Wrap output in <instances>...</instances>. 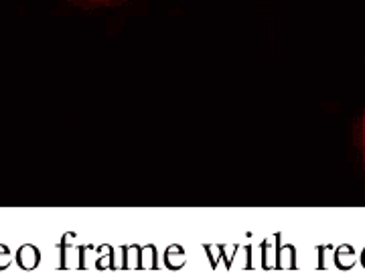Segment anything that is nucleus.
Segmentation results:
<instances>
[{
    "mask_svg": "<svg viewBox=\"0 0 365 274\" xmlns=\"http://www.w3.org/2000/svg\"><path fill=\"white\" fill-rule=\"evenodd\" d=\"M361 151H364V157H365V116L361 120Z\"/></svg>",
    "mask_w": 365,
    "mask_h": 274,
    "instance_id": "1",
    "label": "nucleus"
}]
</instances>
